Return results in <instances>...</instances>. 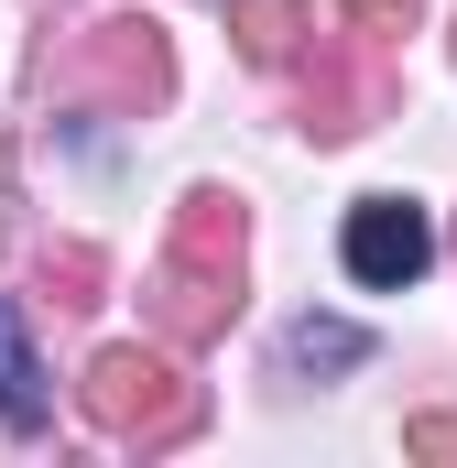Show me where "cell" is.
<instances>
[{
	"label": "cell",
	"mask_w": 457,
	"mask_h": 468,
	"mask_svg": "<svg viewBox=\"0 0 457 468\" xmlns=\"http://www.w3.org/2000/svg\"><path fill=\"white\" fill-rule=\"evenodd\" d=\"M338 261H348V283H370V294L425 283L436 272V207L425 197H359L348 229H338Z\"/></svg>",
	"instance_id": "6da1fadb"
},
{
	"label": "cell",
	"mask_w": 457,
	"mask_h": 468,
	"mask_svg": "<svg viewBox=\"0 0 457 468\" xmlns=\"http://www.w3.org/2000/svg\"><path fill=\"white\" fill-rule=\"evenodd\" d=\"M0 425H11V436H44V425H55V381H44V359H33L22 305H0Z\"/></svg>",
	"instance_id": "7a4b0ae2"
},
{
	"label": "cell",
	"mask_w": 457,
	"mask_h": 468,
	"mask_svg": "<svg viewBox=\"0 0 457 468\" xmlns=\"http://www.w3.org/2000/svg\"><path fill=\"white\" fill-rule=\"evenodd\" d=\"M283 359H294V370H359V359H370V338H359V327H338V316H305V327L283 338Z\"/></svg>",
	"instance_id": "3957f363"
}]
</instances>
